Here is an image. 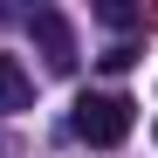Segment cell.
<instances>
[{
    "label": "cell",
    "mask_w": 158,
    "mask_h": 158,
    "mask_svg": "<svg viewBox=\"0 0 158 158\" xmlns=\"http://www.w3.org/2000/svg\"><path fill=\"white\" fill-rule=\"evenodd\" d=\"M69 124H76V138H83V144L110 151V144H124V138H131V124H138V103H131V96H117V89H83Z\"/></svg>",
    "instance_id": "cell-1"
},
{
    "label": "cell",
    "mask_w": 158,
    "mask_h": 158,
    "mask_svg": "<svg viewBox=\"0 0 158 158\" xmlns=\"http://www.w3.org/2000/svg\"><path fill=\"white\" fill-rule=\"evenodd\" d=\"M28 35L41 41V55H48V69H55V76L76 69V35H69V21H62L55 7H35V14H28Z\"/></svg>",
    "instance_id": "cell-2"
},
{
    "label": "cell",
    "mask_w": 158,
    "mask_h": 158,
    "mask_svg": "<svg viewBox=\"0 0 158 158\" xmlns=\"http://www.w3.org/2000/svg\"><path fill=\"white\" fill-rule=\"evenodd\" d=\"M28 96H35L28 69H21L14 55H0V110H28Z\"/></svg>",
    "instance_id": "cell-3"
},
{
    "label": "cell",
    "mask_w": 158,
    "mask_h": 158,
    "mask_svg": "<svg viewBox=\"0 0 158 158\" xmlns=\"http://www.w3.org/2000/svg\"><path fill=\"white\" fill-rule=\"evenodd\" d=\"M96 21H103V28H138V7H124V0H103V7H96Z\"/></svg>",
    "instance_id": "cell-4"
},
{
    "label": "cell",
    "mask_w": 158,
    "mask_h": 158,
    "mask_svg": "<svg viewBox=\"0 0 158 158\" xmlns=\"http://www.w3.org/2000/svg\"><path fill=\"white\" fill-rule=\"evenodd\" d=\"M96 62H103V69H110V76H124L131 62H138V48H131V41H117V48H103V55H96Z\"/></svg>",
    "instance_id": "cell-5"
}]
</instances>
